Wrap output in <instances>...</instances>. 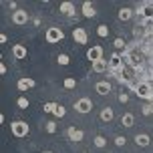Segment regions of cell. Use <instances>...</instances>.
Returning a JSON list of instances; mask_svg holds the SVG:
<instances>
[{
	"mask_svg": "<svg viewBox=\"0 0 153 153\" xmlns=\"http://www.w3.org/2000/svg\"><path fill=\"white\" fill-rule=\"evenodd\" d=\"M123 61H125V65H127V67H133L135 71H139L141 67H143V61H145V56L139 53L135 46H129V48L123 53Z\"/></svg>",
	"mask_w": 153,
	"mask_h": 153,
	"instance_id": "obj_1",
	"label": "cell"
},
{
	"mask_svg": "<svg viewBox=\"0 0 153 153\" xmlns=\"http://www.w3.org/2000/svg\"><path fill=\"white\" fill-rule=\"evenodd\" d=\"M10 131H12V135L16 139H22L30 133V127H28V123H24V121H12L10 123Z\"/></svg>",
	"mask_w": 153,
	"mask_h": 153,
	"instance_id": "obj_2",
	"label": "cell"
},
{
	"mask_svg": "<svg viewBox=\"0 0 153 153\" xmlns=\"http://www.w3.org/2000/svg\"><path fill=\"white\" fill-rule=\"evenodd\" d=\"M62 38H65V32H62L59 26H51V28H46L45 40L48 42V45H56V42H61Z\"/></svg>",
	"mask_w": 153,
	"mask_h": 153,
	"instance_id": "obj_3",
	"label": "cell"
},
{
	"mask_svg": "<svg viewBox=\"0 0 153 153\" xmlns=\"http://www.w3.org/2000/svg\"><path fill=\"white\" fill-rule=\"evenodd\" d=\"M75 111L81 115H87L93 111V101L89 99V97H81V99L75 101Z\"/></svg>",
	"mask_w": 153,
	"mask_h": 153,
	"instance_id": "obj_4",
	"label": "cell"
},
{
	"mask_svg": "<svg viewBox=\"0 0 153 153\" xmlns=\"http://www.w3.org/2000/svg\"><path fill=\"white\" fill-rule=\"evenodd\" d=\"M135 76H137V71L133 69V67H127V65H125V67L119 71V81L131 85V87H133V79H135Z\"/></svg>",
	"mask_w": 153,
	"mask_h": 153,
	"instance_id": "obj_5",
	"label": "cell"
},
{
	"mask_svg": "<svg viewBox=\"0 0 153 153\" xmlns=\"http://www.w3.org/2000/svg\"><path fill=\"white\" fill-rule=\"evenodd\" d=\"M125 67V61H123V54L119 53H113L111 54V59H109V69L113 71V73H119V71Z\"/></svg>",
	"mask_w": 153,
	"mask_h": 153,
	"instance_id": "obj_6",
	"label": "cell"
},
{
	"mask_svg": "<svg viewBox=\"0 0 153 153\" xmlns=\"http://www.w3.org/2000/svg\"><path fill=\"white\" fill-rule=\"evenodd\" d=\"M26 22H28V12H26V10L18 8L16 12H12V24H16V26H24Z\"/></svg>",
	"mask_w": 153,
	"mask_h": 153,
	"instance_id": "obj_7",
	"label": "cell"
},
{
	"mask_svg": "<svg viewBox=\"0 0 153 153\" xmlns=\"http://www.w3.org/2000/svg\"><path fill=\"white\" fill-rule=\"evenodd\" d=\"M137 14L141 16V20H145V18H153V2H143V4H139Z\"/></svg>",
	"mask_w": 153,
	"mask_h": 153,
	"instance_id": "obj_8",
	"label": "cell"
},
{
	"mask_svg": "<svg viewBox=\"0 0 153 153\" xmlns=\"http://www.w3.org/2000/svg\"><path fill=\"white\" fill-rule=\"evenodd\" d=\"M73 40H75L76 45H87L89 34H87V30H85V28L76 26V28H73Z\"/></svg>",
	"mask_w": 153,
	"mask_h": 153,
	"instance_id": "obj_9",
	"label": "cell"
},
{
	"mask_svg": "<svg viewBox=\"0 0 153 153\" xmlns=\"http://www.w3.org/2000/svg\"><path fill=\"white\" fill-rule=\"evenodd\" d=\"M34 79H30V76H22V79H18V83H16V89L20 93H26L28 89H32L34 87Z\"/></svg>",
	"mask_w": 153,
	"mask_h": 153,
	"instance_id": "obj_10",
	"label": "cell"
},
{
	"mask_svg": "<svg viewBox=\"0 0 153 153\" xmlns=\"http://www.w3.org/2000/svg\"><path fill=\"white\" fill-rule=\"evenodd\" d=\"M87 59H89L91 62H97V61H101V59H103V46L95 45L93 48H89V51H87Z\"/></svg>",
	"mask_w": 153,
	"mask_h": 153,
	"instance_id": "obj_11",
	"label": "cell"
},
{
	"mask_svg": "<svg viewBox=\"0 0 153 153\" xmlns=\"http://www.w3.org/2000/svg\"><path fill=\"white\" fill-rule=\"evenodd\" d=\"M81 12H83L85 18H95V16H97V8L93 6V2L85 0L83 4H81Z\"/></svg>",
	"mask_w": 153,
	"mask_h": 153,
	"instance_id": "obj_12",
	"label": "cell"
},
{
	"mask_svg": "<svg viewBox=\"0 0 153 153\" xmlns=\"http://www.w3.org/2000/svg\"><path fill=\"white\" fill-rule=\"evenodd\" d=\"M111 89H113V87H111L109 81H99V83L95 85V93L101 95V97H107L109 93H111Z\"/></svg>",
	"mask_w": 153,
	"mask_h": 153,
	"instance_id": "obj_13",
	"label": "cell"
},
{
	"mask_svg": "<svg viewBox=\"0 0 153 153\" xmlns=\"http://www.w3.org/2000/svg\"><path fill=\"white\" fill-rule=\"evenodd\" d=\"M67 137H69L71 141H75V143H81L85 139V133L81 129H76V127H69V129H67Z\"/></svg>",
	"mask_w": 153,
	"mask_h": 153,
	"instance_id": "obj_14",
	"label": "cell"
},
{
	"mask_svg": "<svg viewBox=\"0 0 153 153\" xmlns=\"http://www.w3.org/2000/svg\"><path fill=\"white\" fill-rule=\"evenodd\" d=\"M26 54H28V51H26V46H24V45H14V46H12V56H14L16 61L26 59Z\"/></svg>",
	"mask_w": 153,
	"mask_h": 153,
	"instance_id": "obj_15",
	"label": "cell"
},
{
	"mask_svg": "<svg viewBox=\"0 0 153 153\" xmlns=\"http://www.w3.org/2000/svg\"><path fill=\"white\" fill-rule=\"evenodd\" d=\"M149 143H151V137L147 133H137L135 135V145L137 147H149Z\"/></svg>",
	"mask_w": 153,
	"mask_h": 153,
	"instance_id": "obj_16",
	"label": "cell"
},
{
	"mask_svg": "<svg viewBox=\"0 0 153 153\" xmlns=\"http://www.w3.org/2000/svg\"><path fill=\"white\" fill-rule=\"evenodd\" d=\"M61 14H65V16H73V14H76V8H75V4L73 2H61Z\"/></svg>",
	"mask_w": 153,
	"mask_h": 153,
	"instance_id": "obj_17",
	"label": "cell"
},
{
	"mask_svg": "<svg viewBox=\"0 0 153 153\" xmlns=\"http://www.w3.org/2000/svg\"><path fill=\"white\" fill-rule=\"evenodd\" d=\"M109 71V61L101 59V61L93 62V73H107Z\"/></svg>",
	"mask_w": 153,
	"mask_h": 153,
	"instance_id": "obj_18",
	"label": "cell"
},
{
	"mask_svg": "<svg viewBox=\"0 0 153 153\" xmlns=\"http://www.w3.org/2000/svg\"><path fill=\"white\" fill-rule=\"evenodd\" d=\"M113 119H115V111L111 107H103V109H101V121L111 123Z\"/></svg>",
	"mask_w": 153,
	"mask_h": 153,
	"instance_id": "obj_19",
	"label": "cell"
},
{
	"mask_svg": "<svg viewBox=\"0 0 153 153\" xmlns=\"http://www.w3.org/2000/svg\"><path fill=\"white\" fill-rule=\"evenodd\" d=\"M135 14V12H133V10H131L129 6H123L121 10H119V20H121V22H127V20H131V16Z\"/></svg>",
	"mask_w": 153,
	"mask_h": 153,
	"instance_id": "obj_20",
	"label": "cell"
},
{
	"mask_svg": "<svg viewBox=\"0 0 153 153\" xmlns=\"http://www.w3.org/2000/svg\"><path fill=\"white\" fill-rule=\"evenodd\" d=\"M121 125L125 127V129L133 127V125H135V117H133V113H123V117H121Z\"/></svg>",
	"mask_w": 153,
	"mask_h": 153,
	"instance_id": "obj_21",
	"label": "cell"
},
{
	"mask_svg": "<svg viewBox=\"0 0 153 153\" xmlns=\"http://www.w3.org/2000/svg\"><path fill=\"white\" fill-rule=\"evenodd\" d=\"M113 46L117 48V51H123V53H125V51L129 48V46H127V42H125V38H121V36L113 40Z\"/></svg>",
	"mask_w": 153,
	"mask_h": 153,
	"instance_id": "obj_22",
	"label": "cell"
},
{
	"mask_svg": "<svg viewBox=\"0 0 153 153\" xmlns=\"http://www.w3.org/2000/svg\"><path fill=\"white\" fill-rule=\"evenodd\" d=\"M93 143H95V147H99V149H103V147H107V139L103 137V135H95V139H93Z\"/></svg>",
	"mask_w": 153,
	"mask_h": 153,
	"instance_id": "obj_23",
	"label": "cell"
},
{
	"mask_svg": "<svg viewBox=\"0 0 153 153\" xmlns=\"http://www.w3.org/2000/svg\"><path fill=\"white\" fill-rule=\"evenodd\" d=\"M97 34H99L101 38H107L109 36V26L107 24H99V26H97Z\"/></svg>",
	"mask_w": 153,
	"mask_h": 153,
	"instance_id": "obj_24",
	"label": "cell"
},
{
	"mask_svg": "<svg viewBox=\"0 0 153 153\" xmlns=\"http://www.w3.org/2000/svg\"><path fill=\"white\" fill-rule=\"evenodd\" d=\"M141 113L143 115H153V101H149V103H145V105L141 107Z\"/></svg>",
	"mask_w": 153,
	"mask_h": 153,
	"instance_id": "obj_25",
	"label": "cell"
},
{
	"mask_svg": "<svg viewBox=\"0 0 153 153\" xmlns=\"http://www.w3.org/2000/svg\"><path fill=\"white\" fill-rule=\"evenodd\" d=\"M16 105H18L20 109H28V99H26L24 95H20V97L16 99Z\"/></svg>",
	"mask_w": 153,
	"mask_h": 153,
	"instance_id": "obj_26",
	"label": "cell"
},
{
	"mask_svg": "<svg viewBox=\"0 0 153 153\" xmlns=\"http://www.w3.org/2000/svg\"><path fill=\"white\" fill-rule=\"evenodd\" d=\"M45 129H46V133L53 135V133H56V123H54V121H46L45 123Z\"/></svg>",
	"mask_w": 153,
	"mask_h": 153,
	"instance_id": "obj_27",
	"label": "cell"
},
{
	"mask_svg": "<svg viewBox=\"0 0 153 153\" xmlns=\"http://www.w3.org/2000/svg\"><path fill=\"white\" fill-rule=\"evenodd\" d=\"M56 61H59V65H62V67H67V65H69L71 62V59H69V54H59V56H56Z\"/></svg>",
	"mask_w": 153,
	"mask_h": 153,
	"instance_id": "obj_28",
	"label": "cell"
},
{
	"mask_svg": "<svg viewBox=\"0 0 153 153\" xmlns=\"http://www.w3.org/2000/svg\"><path fill=\"white\" fill-rule=\"evenodd\" d=\"M56 107H59V105H56V103H45V113H53L54 115V111H56Z\"/></svg>",
	"mask_w": 153,
	"mask_h": 153,
	"instance_id": "obj_29",
	"label": "cell"
},
{
	"mask_svg": "<svg viewBox=\"0 0 153 153\" xmlns=\"http://www.w3.org/2000/svg\"><path fill=\"white\" fill-rule=\"evenodd\" d=\"M75 87H76V81L73 79V76L65 79V89H69V91H71V89H75Z\"/></svg>",
	"mask_w": 153,
	"mask_h": 153,
	"instance_id": "obj_30",
	"label": "cell"
},
{
	"mask_svg": "<svg viewBox=\"0 0 153 153\" xmlns=\"http://www.w3.org/2000/svg\"><path fill=\"white\" fill-rule=\"evenodd\" d=\"M65 115H67V109L62 107V105H59L56 111H54V117H59V119H61V117H65Z\"/></svg>",
	"mask_w": 153,
	"mask_h": 153,
	"instance_id": "obj_31",
	"label": "cell"
},
{
	"mask_svg": "<svg viewBox=\"0 0 153 153\" xmlns=\"http://www.w3.org/2000/svg\"><path fill=\"white\" fill-rule=\"evenodd\" d=\"M125 143H127V139L123 137V135H117V137H115V145L117 147H123Z\"/></svg>",
	"mask_w": 153,
	"mask_h": 153,
	"instance_id": "obj_32",
	"label": "cell"
},
{
	"mask_svg": "<svg viewBox=\"0 0 153 153\" xmlns=\"http://www.w3.org/2000/svg\"><path fill=\"white\" fill-rule=\"evenodd\" d=\"M119 103L127 105V103H129V95H127V93H121V95H119Z\"/></svg>",
	"mask_w": 153,
	"mask_h": 153,
	"instance_id": "obj_33",
	"label": "cell"
},
{
	"mask_svg": "<svg viewBox=\"0 0 153 153\" xmlns=\"http://www.w3.org/2000/svg\"><path fill=\"white\" fill-rule=\"evenodd\" d=\"M8 6H10V10H14V12L18 10V8H16V2H14V0H12V2H8Z\"/></svg>",
	"mask_w": 153,
	"mask_h": 153,
	"instance_id": "obj_34",
	"label": "cell"
},
{
	"mask_svg": "<svg viewBox=\"0 0 153 153\" xmlns=\"http://www.w3.org/2000/svg\"><path fill=\"white\" fill-rule=\"evenodd\" d=\"M0 75H6V65H4V62L0 65Z\"/></svg>",
	"mask_w": 153,
	"mask_h": 153,
	"instance_id": "obj_35",
	"label": "cell"
},
{
	"mask_svg": "<svg viewBox=\"0 0 153 153\" xmlns=\"http://www.w3.org/2000/svg\"><path fill=\"white\" fill-rule=\"evenodd\" d=\"M6 40H8L6 34H0V42H2V45H6Z\"/></svg>",
	"mask_w": 153,
	"mask_h": 153,
	"instance_id": "obj_36",
	"label": "cell"
},
{
	"mask_svg": "<svg viewBox=\"0 0 153 153\" xmlns=\"http://www.w3.org/2000/svg\"><path fill=\"white\" fill-rule=\"evenodd\" d=\"M147 36H149V38L153 40V30H149V32H147Z\"/></svg>",
	"mask_w": 153,
	"mask_h": 153,
	"instance_id": "obj_37",
	"label": "cell"
},
{
	"mask_svg": "<svg viewBox=\"0 0 153 153\" xmlns=\"http://www.w3.org/2000/svg\"><path fill=\"white\" fill-rule=\"evenodd\" d=\"M42 153H53V151H42Z\"/></svg>",
	"mask_w": 153,
	"mask_h": 153,
	"instance_id": "obj_38",
	"label": "cell"
},
{
	"mask_svg": "<svg viewBox=\"0 0 153 153\" xmlns=\"http://www.w3.org/2000/svg\"><path fill=\"white\" fill-rule=\"evenodd\" d=\"M83 153H87V151H83Z\"/></svg>",
	"mask_w": 153,
	"mask_h": 153,
	"instance_id": "obj_39",
	"label": "cell"
}]
</instances>
